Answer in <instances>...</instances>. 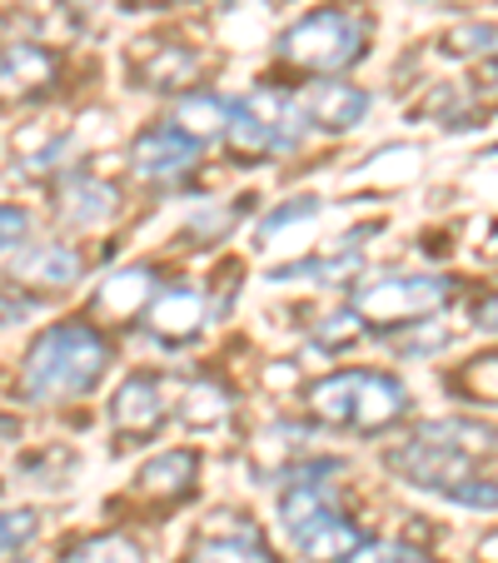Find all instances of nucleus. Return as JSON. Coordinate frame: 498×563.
I'll return each instance as SVG.
<instances>
[{
    "label": "nucleus",
    "instance_id": "f257e3e1",
    "mask_svg": "<svg viewBox=\"0 0 498 563\" xmlns=\"http://www.w3.org/2000/svg\"><path fill=\"white\" fill-rule=\"evenodd\" d=\"M106 369H110V344L100 340L96 324L65 319V324H51L25 350L21 399L25 405H65V399H80V394L96 389Z\"/></svg>",
    "mask_w": 498,
    "mask_h": 563
},
{
    "label": "nucleus",
    "instance_id": "f03ea898",
    "mask_svg": "<svg viewBox=\"0 0 498 563\" xmlns=\"http://www.w3.org/2000/svg\"><path fill=\"white\" fill-rule=\"evenodd\" d=\"M309 409H314V419H324L334 429L384 434V429H394L409 415V389L394 374L379 369H344L309 389Z\"/></svg>",
    "mask_w": 498,
    "mask_h": 563
},
{
    "label": "nucleus",
    "instance_id": "7ed1b4c3",
    "mask_svg": "<svg viewBox=\"0 0 498 563\" xmlns=\"http://www.w3.org/2000/svg\"><path fill=\"white\" fill-rule=\"evenodd\" d=\"M359 55H364V21L350 11H314L279 35V60L295 65V70H309L314 80L350 70Z\"/></svg>",
    "mask_w": 498,
    "mask_h": 563
},
{
    "label": "nucleus",
    "instance_id": "20e7f679",
    "mask_svg": "<svg viewBox=\"0 0 498 563\" xmlns=\"http://www.w3.org/2000/svg\"><path fill=\"white\" fill-rule=\"evenodd\" d=\"M449 299H454V279L444 275H389L379 285L354 289V309L369 330H409V324L439 319Z\"/></svg>",
    "mask_w": 498,
    "mask_h": 563
},
{
    "label": "nucleus",
    "instance_id": "39448f33",
    "mask_svg": "<svg viewBox=\"0 0 498 563\" xmlns=\"http://www.w3.org/2000/svg\"><path fill=\"white\" fill-rule=\"evenodd\" d=\"M389 468L409 484V489H429V494H449L458 489L464 478H474V459H464L458 449H444L434 444V439L424 434H413L409 444L389 449Z\"/></svg>",
    "mask_w": 498,
    "mask_h": 563
},
{
    "label": "nucleus",
    "instance_id": "423d86ee",
    "mask_svg": "<svg viewBox=\"0 0 498 563\" xmlns=\"http://www.w3.org/2000/svg\"><path fill=\"white\" fill-rule=\"evenodd\" d=\"M195 155H200V145L190 135H180L175 125H150L130 145V170L150 185H175L195 170Z\"/></svg>",
    "mask_w": 498,
    "mask_h": 563
},
{
    "label": "nucleus",
    "instance_id": "0eeeda50",
    "mask_svg": "<svg viewBox=\"0 0 498 563\" xmlns=\"http://www.w3.org/2000/svg\"><path fill=\"white\" fill-rule=\"evenodd\" d=\"M110 424L130 444H150L159 434V424H165V389H159L155 374H130L120 384L115 399H110Z\"/></svg>",
    "mask_w": 498,
    "mask_h": 563
},
{
    "label": "nucleus",
    "instance_id": "6e6552de",
    "mask_svg": "<svg viewBox=\"0 0 498 563\" xmlns=\"http://www.w3.org/2000/svg\"><path fill=\"white\" fill-rule=\"evenodd\" d=\"M55 75H60V60L45 45H31V41L0 45V100L5 106L45 96L55 86Z\"/></svg>",
    "mask_w": 498,
    "mask_h": 563
},
{
    "label": "nucleus",
    "instance_id": "1a4fd4ad",
    "mask_svg": "<svg viewBox=\"0 0 498 563\" xmlns=\"http://www.w3.org/2000/svg\"><path fill=\"white\" fill-rule=\"evenodd\" d=\"M299 106L309 115V130H329V135H344L369 115V96L350 80H314V86H305Z\"/></svg>",
    "mask_w": 498,
    "mask_h": 563
},
{
    "label": "nucleus",
    "instance_id": "9d476101",
    "mask_svg": "<svg viewBox=\"0 0 498 563\" xmlns=\"http://www.w3.org/2000/svg\"><path fill=\"white\" fill-rule=\"evenodd\" d=\"M204 319H210V299H204V289H195V285L159 289L155 305H150V330H155V340H165V344L195 340V334L204 330Z\"/></svg>",
    "mask_w": 498,
    "mask_h": 563
},
{
    "label": "nucleus",
    "instance_id": "9b49d317",
    "mask_svg": "<svg viewBox=\"0 0 498 563\" xmlns=\"http://www.w3.org/2000/svg\"><path fill=\"white\" fill-rule=\"evenodd\" d=\"M120 210V190L106 180H96V175H65L60 190H55V214H60L65 224H80V230H96V224H106L110 214Z\"/></svg>",
    "mask_w": 498,
    "mask_h": 563
},
{
    "label": "nucleus",
    "instance_id": "f8f14e48",
    "mask_svg": "<svg viewBox=\"0 0 498 563\" xmlns=\"http://www.w3.org/2000/svg\"><path fill=\"white\" fill-rule=\"evenodd\" d=\"M340 519V499H334V489L329 484H289L285 494H279V523H285L289 543L309 539L314 529H324V523Z\"/></svg>",
    "mask_w": 498,
    "mask_h": 563
},
{
    "label": "nucleus",
    "instance_id": "ddd939ff",
    "mask_svg": "<svg viewBox=\"0 0 498 563\" xmlns=\"http://www.w3.org/2000/svg\"><path fill=\"white\" fill-rule=\"evenodd\" d=\"M195 478H200V454H195V449H165L159 459H150V464L140 468L135 489L159 504H180L185 494L195 489Z\"/></svg>",
    "mask_w": 498,
    "mask_h": 563
},
{
    "label": "nucleus",
    "instance_id": "4468645a",
    "mask_svg": "<svg viewBox=\"0 0 498 563\" xmlns=\"http://www.w3.org/2000/svg\"><path fill=\"white\" fill-rule=\"evenodd\" d=\"M86 275V255L70 245H31L15 260V279L25 285H45V289H65Z\"/></svg>",
    "mask_w": 498,
    "mask_h": 563
},
{
    "label": "nucleus",
    "instance_id": "2eb2a0df",
    "mask_svg": "<svg viewBox=\"0 0 498 563\" xmlns=\"http://www.w3.org/2000/svg\"><path fill=\"white\" fill-rule=\"evenodd\" d=\"M145 305H155V269H145V265L120 269V275H110L106 285L96 289V314L130 319V314H140Z\"/></svg>",
    "mask_w": 498,
    "mask_h": 563
},
{
    "label": "nucleus",
    "instance_id": "dca6fc26",
    "mask_svg": "<svg viewBox=\"0 0 498 563\" xmlns=\"http://www.w3.org/2000/svg\"><path fill=\"white\" fill-rule=\"evenodd\" d=\"M240 110H250V115L265 120L269 130H279L289 145H299L309 130V115H305V106H299V96H285L279 86H255L240 100Z\"/></svg>",
    "mask_w": 498,
    "mask_h": 563
},
{
    "label": "nucleus",
    "instance_id": "f3484780",
    "mask_svg": "<svg viewBox=\"0 0 498 563\" xmlns=\"http://www.w3.org/2000/svg\"><path fill=\"white\" fill-rule=\"evenodd\" d=\"M234 120V106H224L214 90H190V96L175 106V120L170 125L180 130V135H190L195 145H210L214 135H224Z\"/></svg>",
    "mask_w": 498,
    "mask_h": 563
},
{
    "label": "nucleus",
    "instance_id": "a211bd4d",
    "mask_svg": "<svg viewBox=\"0 0 498 563\" xmlns=\"http://www.w3.org/2000/svg\"><path fill=\"white\" fill-rule=\"evenodd\" d=\"M413 434L434 439V444H444V449H458V454L474 459V464L498 454V429L478 424V419H434V424H419Z\"/></svg>",
    "mask_w": 498,
    "mask_h": 563
},
{
    "label": "nucleus",
    "instance_id": "6ab92c4d",
    "mask_svg": "<svg viewBox=\"0 0 498 563\" xmlns=\"http://www.w3.org/2000/svg\"><path fill=\"white\" fill-rule=\"evenodd\" d=\"M185 563H275V559H269V549L259 543V533L250 529V519H240L234 533H214V539L195 543Z\"/></svg>",
    "mask_w": 498,
    "mask_h": 563
},
{
    "label": "nucleus",
    "instance_id": "aec40b11",
    "mask_svg": "<svg viewBox=\"0 0 498 563\" xmlns=\"http://www.w3.org/2000/svg\"><path fill=\"white\" fill-rule=\"evenodd\" d=\"M359 250L344 240L334 255H319V260H299V265H285V269H275V285H285V279H319V289H329V285H344V279H354L359 275Z\"/></svg>",
    "mask_w": 498,
    "mask_h": 563
},
{
    "label": "nucleus",
    "instance_id": "412c9836",
    "mask_svg": "<svg viewBox=\"0 0 498 563\" xmlns=\"http://www.w3.org/2000/svg\"><path fill=\"white\" fill-rule=\"evenodd\" d=\"M224 135H230V150L240 159H269V155L295 150L285 135H279V130H269L265 120H255L250 110H240V106H234V120H230V130H224Z\"/></svg>",
    "mask_w": 498,
    "mask_h": 563
},
{
    "label": "nucleus",
    "instance_id": "4be33fe9",
    "mask_svg": "<svg viewBox=\"0 0 498 563\" xmlns=\"http://www.w3.org/2000/svg\"><path fill=\"white\" fill-rule=\"evenodd\" d=\"M295 549L305 553L309 563H344V559H354V553L364 549V533L340 514L334 523H324V529H314L309 539H299Z\"/></svg>",
    "mask_w": 498,
    "mask_h": 563
},
{
    "label": "nucleus",
    "instance_id": "5701e85b",
    "mask_svg": "<svg viewBox=\"0 0 498 563\" xmlns=\"http://www.w3.org/2000/svg\"><path fill=\"white\" fill-rule=\"evenodd\" d=\"M195 70H200L195 51H185V45H159V51L140 65V80H145L150 90H180L195 80Z\"/></svg>",
    "mask_w": 498,
    "mask_h": 563
},
{
    "label": "nucleus",
    "instance_id": "b1692460",
    "mask_svg": "<svg viewBox=\"0 0 498 563\" xmlns=\"http://www.w3.org/2000/svg\"><path fill=\"white\" fill-rule=\"evenodd\" d=\"M180 419L190 429H220L224 419H230V394L210 379L190 384V389H185V405H180Z\"/></svg>",
    "mask_w": 498,
    "mask_h": 563
},
{
    "label": "nucleus",
    "instance_id": "393cba45",
    "mask_svg": "<svg viewBox=\"0 0 498 563\" xmlns=\"http://www.w3.org/2000/svg\"><path fill=\"white\" fill-rule=\"evenodd\" d=\"M454 394H464L468 405H498V350L468 360L454 374Z\"/></svg>",
    "mask_w": 498,
    "mask_h": 563
},
{
    "label": "nucleus",
    "instance_id": "a878e982",
    "mask_svg": "<svg viewBox=\"0 0 498 563\" xmlns=\"http://www.w3.org/2000/svg\"><path fill=\"white\" fill-rule=\"evenodd\" d=\"M65 563H145V553H140V543L125 539V533H96V539L75 543V549L65 553Z\"/></svg>",
    "mask_w": 498,
    "mask_h": 563
},
{
    "label": "nucleus",
    "instance_id": "bb28decb",
    "mask_svg": "<svg viewBox=\"0 0 498 563\" xmlns=\"http://www.w3.org/2000/svg\"><path fill=\"white\" fill-rule=\"evenodd\" d=\"M419 150L413 145H389V150H379V155L369 159V170L359 175L364 185H374V180H384V185H409L413 175H419Z\"/></svg>",
    "mask_w": 498,
    "mask_h": 563
},
{
    "label": "nucleus",
    "instance_id": "cd10ccee",
    "mask_svg": "<svg viewBox=\"0 0 498 563\" xmlns=\"http://www.w3.org/2000/svg\"><path fill=\"white\" fill-rule=\"evenodd\" d=\"M449 55H468V60H494L498 55V25L494 21H474V25H454L444 35Z\"/></svg>",
    "mask_w": 498,
    "mask_h": 563
},
{
    "label": "nucleus",
    "instance_id": "c85d7f7f",
    "mask_svg": "<svg viewBox=\"0 0 498 563\" xmlns=\"http://www.w3.org/2000/svg\"><path fill=\"white\" fill-rule=\"evenodd\" d=\"M394 350H399L403 360H429V354L449 350V330H444V324H434V319H424V324H409V330H399Z\"/></svg>",
    "mask_w": 498,
    "mask_h": 563
},
{
    "label": "nucleus",
    "instance_id": "c756f323",
    "mask_svg": "<svg viewBox=\"0 0 498 563\" xmlns=\"http://www.w3.org/2000/svg\"><path fill=\"white\" fill-rule=\"evenodd\" d=\"M319 214H324V200H314V195L279 205V210H269L265 220H259V245H265V240H275L279 230H289V224H299V220H319Z\"/></svg>",
    "mask_w": 498,
    "mask_h": 563
},
{
    "label": "nucleus",
    "instance_id": "7c9ffc66",
    "mask_svg": "<svg viewBox=\"0 0 498 563\" xmlns=\"http://www.w3.org/2000/svg\"><path fill=\"white\" fill-rule=\"evenodd\" d=\"M359 330H364V319H359V309H334V314H324V324H319V350H350L354 340H359Z\"/></svg>",
    "mask_w": 498,
    "mask_h": 563
},
{
    "label": "nucleus",
    "instance_id": "2f4dec72",
    "mask_svg": "<svg viewBox=\"0 0 498 563\" xmlns=\"http://www.w3.org/2000/svg\"><path fill=\"white\" fill-rule=\"evenodd\" d=\"M41 529L35 509H0V553H21Z\"/></svg>",
    "mask_w": 498,
    "mask_h": 563
},
{
    "label": "nucleus",
    "instance_id": "473e14b6",
    "mask_svg": "<svg viewBox=\"0 0 498 563\" xmlns=\"http://www.w3.org/2000/svg\"><path fill=\"white\" fill-rule=\"evenodd\" d=\"M449 504H458V509H478V514H498V478H464L458 489L444 494Z\"/></svg>",
    "mask_w": 498,
    "mask_h": 563
},
{
    "label": "nucleus",
    "instance_id": "72a5a7b5",
    "mask_svg": "<svg viewBox=\"0 0 498 563\" xmlns=\"http://www.w3.org/2000/svg\"><path fill=\"white\" fill-rule=\"evenodd\" d=\"M25 234H31V214L15 205H0V250L25 245Z\"/></svg>",
    "mask_w": 498,
    "mask_h": 563
},
{
    "label": "nucleus",
    "instance_id": "f704fd0d",
    "mask_svg": "<svg viewBox=\"0 0 498 563\" xmlns=\"http://www.w3.org/2000/svg\"><path fill=\"white\" fill-rule=\"evenodd\" d=\"M344 563H413V553L399 549V543H364V549Z\"/></svg>",
    "mask_w": 498,
    "mask_h": 563
},
{
    "label": "nucleus",
    "instance_id": "c9c22d12",
    "mask_svg": "<svg viewBox=\"0 0 498 563\" xmlns=\"http://www.w3.org/2000/svg\"><path fill=\"white\" fill-rule=\"evenodd\" d=\"M468 319H474L478 334H498V289H494V295H484V299H474Z\"/></svg>",
    "mask_w": 498,
    "mask_h": 563
},
{
    "label": "nucleus",
    "instance_id": "e433bc0d",
    "mask_svg": "<svg viewBox=\"0 0 498 563\" xmlns=\"http://www.w3.org/2000/svg\"><path fill=\"white\" fill-rule=\"evenodd\" d=\"M21 434V424H15V419H0V439H15Z\"/></svg>",
    "mask_w": 498,
    "mask_h": 563
},
{
    "label": "nucleus",
    "instance_id": "4c0bfd02",
    "mask_svg": "<svg viewBox=\"0 0 498 563\" xmlns=\"http://www.w3.org/2000/svg\"><path fill=\"white\" fill-rule=\"evenodd\" d=\"M135 11H145V5H180V0H130Z\"/></svg>",
    "mask_w": 498,
    "mask_h": 563
},
{
    "label": "nucleus",
    "instance_id": "58836bf2",
    "mask_svg": "<svg viewBox=\"0 0 498 563\" xmlns=\"http://www.w3.org/2000/svg\"><path fill=\"white\" fill-rule=\"evenodd\" d=\"M488 159H498V145H494V150H488Z\"/></svg>",
    "mask_w": 498,
    "mask_h": 563
}]
</instances>
